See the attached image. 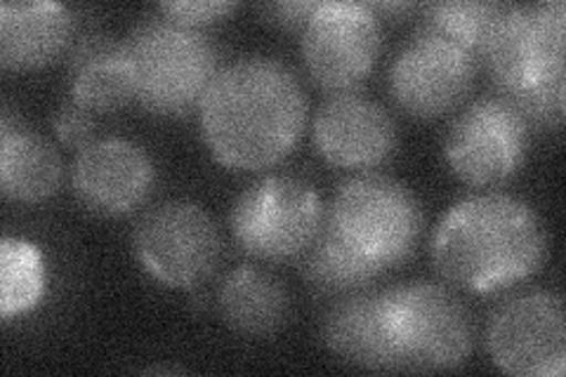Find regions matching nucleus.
<instances>
[{"label": "nucleus", "mask_w": 566, "mask_h": 377, "mask_svg": "<svg viewBox=\"0 0 566 377\" xmlns=\"http://www.w3.org/2000/svg\"><path fill=\"white\" fill-rule=\"evenodd\" d=\"M52 130H55L57 139L64 147L81 151L91 145V142H95L93 139V135L97 130L95 112L78 104L76 100H69L60 106L55 114H52Z\"/></svg>", "instance_id": "obj_23"}, {"label": "nucleus", "mask_w": 566, "mask_h": 377, "mask_svg": "<svg viewBox=\"0 0 566 377\" xmlns=\"http://www.w3.org/2000/svg\"><path fill=\"white\" fill-rule=\"evenodd\" d=\"M401 370H453L472 352V321L444 285L418 281L387 289Z\"/></svg>", "instance_id": "obj_7"}, {"label": "nucleus", "mask_w": 566, "mask_h": 377, "mask_svg": "<svg viewBox=\"0 0 566 377\" xmlns=\"http://www.w3.org/2000/svg\"><path fill=\"white\" fill-rule=\"evenodd\" d=\"M237 10V3L232 0H180V3H161L158 12H161L166 20L185 24L191 29H201L208 24H218L227 20L229 14Z\"/></svg>", "instance_id": "obj_24"}, {"label": "nucleus", "mask_w": 566, "mask_h": 377, "mask_svg": "<svg viewBox=\"0 0 566 377\" xmlns=\"http://www.w3.org/2000/svg\"><path fill=\"white\" fill-rule=\"evenodd\" d=\"M303 274L316 291L326 295H349L370 289V283L378 281L385 272L359 253H354L349 245L335 239L322 224L318 237L305 250Z\"/></svg>", "instance_id": "obj_20"}, {"label": "nucleus", "mask_w": 566, "mask_h": 377, "mask_svg": "<svg viewBox=\"0 0 566 377\" xmlns=\"http://www.w3.org/2000/svg\"><path fill=\"white\" fill-rule=\"evenodd\" d=\"M62 158L45 137L3 112L0 116V189L17 203H41L62 185Z\"/></svg>", "instance_id": "obj_18"}, {"label": "nucleus", "mask_w": 566, "mask_h": 377, "mask_svg": "<svg viewBox=\"0 0 566 377\" xmlns=\"http://www.w3.org/2000/svg\"><path fill=\"white\" fill-rule=\"evenodd\" d=\"M491 362L517 377H562L566 370L564 302L557 293L528 291L501 302L486 323Z\"/></svg>", "instance_id": "obj_11"}, {"label": "nucleus", "mask_w": 566, "mask_h": 377, "mask_svg": "<svg viewBox=\"0 0 566 377\" xmlns=\"http://www.w3.org/2000/svg\"><path fill=\"white\" fill-rule=\"evenodd\" d=\"M507 3H428L422 6V29L444 35L458 48L468 50L474 60H482V52L499 24Z\"/></svg>", "instance_id": "obj_22"}, {"label": "nucleus", "mask_w": 566, "mask_h": 377, "mask_svg": "<svg viewBox=\"0 0 566 377\" xmlns=\"http://www.w3.org/2000/svg\"><path fill=\"white\" fill-rule=\"evenodd\" d=\"M316 6L318 3H312V0H276V3H260L255 10L262 22L286 31H303Z\"/></svg>", "instance_id": "obj_25"}, {"label": "nucleus", "mask_w": 566, "mask_h": 377, "mask_svg": "<svg viewBox=\"0 0 566 377\" xmlns=\"http://www.w3.org/2000/svg\"><path fill=\"white\" fill-rule=\"evenodd\" d=\"M48 291L43 250L27 241L6 237L0 245V316L10 321L39 307Z\"/></svg>", "instance_id": "obj_21"}, {"label": "nucleus", "mask_w": 566, "mask_h": 377, "mask_svg": "<svg viewBox=\"0 0 566 377\" xmlns=\"http://www.w3.org/2000/svg\"><path fill=\"white\" fill-rule=\"evenodd\" d=\"M312 139L326 164L345 170H368L395 154L399 135L385 106L352 90L331 95L318 106Z\"/></svg>", "instance_id": "obj_14"}, {"label": "nucleus", "mask_w": 566, "mask_h": 377, "mask_svg": "<svg viewBox=\"0 0 566 377\" xmlns=\"http://www.w3.org/2000/svg\"><path fill=\"white\" fill-rule=\"evenodd\" d=\"M380 48V20L368 3H318L303 29L307 74L331 95L359 87L374 71Z\"/></svg>", "instance_id": "obj_10"}, {"label": "nucleus", "mask_w": 566, "mask_h": 377, "mask_svg": "<svg viewBox=\"0 0 566 377\" xmlns=\"http://www.w3.org/2000/svg\"><path fill=\"white\" fill-rule=\"evenodd\" d=\"M71 100L87 109L114 112L135 100V81L123 41L104 31H87L71 43L66 55Z\"/></svg>", "instance_id": "obj_16"}, {"label": "nucleus", "mask_w": 566, "mask_h": 377, "mask_svg": "<svg viewBox=\"0 0 566 377\" xmlns=\"http://www.w3.org/2000/svg\"><path fill=\"white\" fill-rule=\"evenodd\" d=\"M424 227L418 196L395 177L364 172L333 193L324 229L382 272L413 255Z\"/></svg>", "instance_id": "obj_5"}, {"label": "nucleus", "mask_w": 566, "mask_h": 377, "mask_svg": "<svg viewBox=\"0 0 566 377\" xmlns=\"http://www.w3.org/2000/svg\"><path fill=\"white\" fill-rule=\"evenodd\" d=\"M324 208L312 185L291 175H264L234 201L229 227L237 245L255 260L283 262L314 243Z\"/></svg>", "instance_id": "obj_6"}, {"label": "nucleus", "mask_w": 566, "mask_h": 377, "mask_svg": "<svg viewBox=\"0 0 566 377\" xmlns=\"http://www.w3.org/2000/svg\"><path fill=\"white\" fill-rule=\"evenodd\" d=\"M135 258L168 289L191 291L208 281L222 260V237L208 210L191 201H168L139 220Z\"/></svg>", "instance_id": "obj_8"}, {"label": "nucleus", "mask_w": 566, "mask_h": 377, "mask_svg": "<svg viewBox=\"0 0 566 377\" xmlns=\"http://www.w3.org/2000/svg\"><path fill=\"white\" fill-rule=\"evenodd\" d=\"M322 333L326 347L345 364L366 370H401L387 289L343 295L328 310Z\"/></svg>", "instance_id": "obj_15"}, {"label": "nucleus", "mask_w": 566, "mask_h": 377, "mask_svg": "<svg viewBox=\"0 0 566 377\" xmlns=\"http://www.w3.org/2000/svg\"><path fill=\"white\" fill-rule=\"evenodd\" d=\"M564 33L562 0L507 6L482 52L503 97L538 128L564 123Z\"/></svg>", "instance_id": "obj_3"}, {"label": "nucleus", "mask_w": 566, "mask_h": 377, "mask_svg": "<svg viewBox=\"0 0 566 377\" xmlns=\"http://www.w3.org/2000/svg\"><path fill=\"white\" fill-rule=\"evenodd\" d=\"M126 45L135 100L156 116L180 118L199 109L220 71V52L201 29L151 17L133 27Z\"/></svg>", "instance_id": "obj_4"}, {"label": "nucleus", "mask_w": 566, "mask_h": 377, "mask_svg": "<svg viewBox=\"0 0 566 377\" xmlns=\"http://www.w3.org/2000/svg\"><path fill=\"white\" fill-rule=\"evenodd\" d=\"M370 8H374V12H382V14H389V17H399L406 14V12H413L416 6L413 3H401V0H397V3H368Z\"/></svg>", "instance_id": "obj_26"}, {"label": "nucleus", "mask_w": 566, "mask_h": 377, "mask_svg": "<svg viewBox=\"0 0 566 377\" xmlns=\"http://www.w3.org/2000/svg\"><path fill=\"white\" fill-rule=\"evenodd\" d=\"M547 258L538 212L510 193H476L441 218L432 239L437 272L468 293H499L534 276Z\"/></svg>", "instance_id": "obj_2"}, {"label": "nucleus", "mask_w": 566, "mask_h": 377, "mask_svg": "<svg viewBox=\"0 0 566 377\" xmlns=\"http://www.w3.org/2000/svg\"><path fill=\"white\" fill-rule=\"evenodd\" d=\"M476 74V60L444 35L418 29L389 66V95L403 114L432 121L465 100Z\"/></svg>", "instance_id": "obj_12"}, {"label": "nucleus", "mask_w": 566, "mask_h": 377, "mask_svg": "<svg viewBox=\"0 0 566 377\" xmlns=\"http://www.w3.org/2000/svg\"><path fill=\"white\" fill-rule=\"evenodd\" d=\"M74 43V17L62 3L0 6V64L33 71L55 62Z\"/></svg>", "instance_id": "obj_17"}, {"label": "nucleus", "mask_w": 566, "mask_h": 377, "mask_svg": "<svg viewBox=\"0 0 566 377\" xmlns=\"http://www.w3.org/2000/svg\"><path fill=\"white\" fill-rule=\"evenodd\" d=\"M216 302L227 326L251 337L276 333L291 314L286 285L251 264L237 266L222 279Z\"/></svg>", "instance_id": "obj_19"}, {"label": "nucleus", "mask_w": 566, "mask_h": 377, "mask_svg": "<svg viewBox=\"0 0 566 377\" xmlns=\"http://www.w3.org/2000/svg\"><path fill=\"white\" fill-rule=\"evenodd\" d=\"M310 102L293 71L274 57L222 66L199 104V128L224 168L262 170L286 158L305 130Z\"/></svg>", "instance_id": "obj_1"}, {"label": "nucleus", "mask_w": 566, "mask_h": 377, "mask_svg": "<svg viewBox=\"0 0 566 377\" xmlns=\"http://www.w3.org/2000/svg\"><path fill=\"white\" fill-rule=\"evenodd\" d=\"M528 151V123L505 97H480L447 130L451 172L470 187H495L515 177Z\"/></svg>", "instance_id": "obj_9"}, {"label": "nucleus", "mask_w": 566, "mask_h": 377, "mask_svg": "<svg viewBox=\"0 0 566 377\" xmlns=\"http://www.w3.org/2000/svg\"><path fill=\"white\" fill-rule=\"evenodd\" d=\"M71 185L85 210L102 218H120L149 199L156 185V166L137 142L104 137L78 151Z\"/></svg>", "instance_id": "obj_13"}]
</instances>
